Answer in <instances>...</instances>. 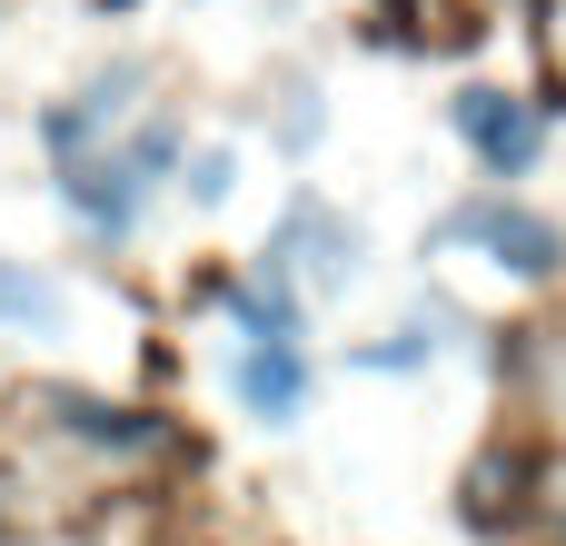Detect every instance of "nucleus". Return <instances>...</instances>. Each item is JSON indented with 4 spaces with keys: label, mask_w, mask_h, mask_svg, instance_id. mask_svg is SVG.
<instances>
[{
    "label": "nucleus",
    "mask_w": 566,
    "mask_h": 546,
    "mask_svg": "<svg viewBox=\"0 0 566 546\" xmlns=\"http://www.w3.org/2000/svg\"><path fill=\"white\" fill-rule=\"evenodd\" d=\"M537 348H527V368H537V388H547V408H566V328H527Z\"/></svg>",
    "instance_id": "8"
},
{
    "label": "nucleus",
    "mask_w": 566,
    "mask_h": 546,
    "mask_svg": "<svg viewBox=\"0 0 566 546\" xmlns=\"http://www.w3.org/2000/svg\"><path fill=\"white\" fill-rule=\"evenodd\" d=\"M70 199H80V219L129 229V199H139V189H129V169H119V159H80V169H70Z\"/></svg>",
    "instance_id": "6"
},
{
    "label": "nucleus",
    "mask_w": 566,
    "mask_h": 546,
    "mask_svg": "<svg viewBox=\"0 0 566 546\" xmlns=\"http://www.w3.org/2000/svg\"><path fill=\"white\" fill-rule=\"evenodd\" d=\"M517 537H527V546H566V458H527Z\"/></svg>",
    "instance_id": "5"
},
{
    "label": "nucleus",
    "mask_w": 566,
    "mask_h": 546,
    "mask_svg": "<svg viewBox=\"0 0 566 546\" xmlns=\"http://www.w3.org/2000/svg\"><path fill=\"white\" fill-rule=\"evenodd\" d=\"M50 418H60L80 448H109V458H149V448H169L139 408H99V398H50Z\"/></svg>",
    "instance_id": "3"
},
{
    "label": "nucleus",
    "mask_w": 566,
    "mask_h": 546,
    "mask_svg": "<svg viewBox=\"0 0 566 546\" xmlns=\"http://www.w3.org/2000/svg\"><path fill=\"white\" fill-rule=\"evenodd\" d=\"M517 487H527V458H478V468H468V517L497 527V507H507Z\"/></svg>",
    "instance_id": "7"
},
{
    "label": "nucleus",
    "mask_w": 566,
    "mask_h": 546,
    "mask_svg": "<svg viewBox=\"0 0 566 546\" xmlns=\"http://www.w3.org/2000/svg\"><path fill=\"white\" fill-rule=\"evenodd\" d=\"M239 398H249L259 418H298V398H308V368H298V348H289V338H259V348L239 358Z\"/></svg>",
    "instance_id": "4"
},
{
    "label": "nucleus",
    "mask_w": 566,
    "mask_h": 546,
    "mask_svg": "<svg viewBox=\"0 0 566 546\" xmlns=\"http://www.w3.org/2000/svg\"><path fill=\"white\" fill-rule=\"evenodd\" d=\"M458 119H468V139H478V159H488L497 179L537 159V119H527L517 99H497V90H468V99H458Z\"/></svg>",
    "instance_id": "2"
},
{
    "label": "nucleus",
    "mask_w": 566,
    "mask_h": 546,
    "mask_svg": "<svg viewBox=\"0 0 566 546\" xmlns=\"http://www.w3.org/2000/svg\"><path fill=\"white\" fill-rule=\"evenodd\" d=\"M0 318H60V298H50L40 279H20V269H0Z\"/></svg>",
    "instance_id": "9"
},
{
    "label": "nucleus",
    "mask_w": 566,
    "mask_h": 546,
    "mask_svg": "<svg viewBox=\"0 0 566 546\" xmlns=\"http://www.w3.org/2000/svg\"><path fill=\"white\" fill-rule=\"evenodd\" d=\"M458 229L488 239V249H497L507 269H527V279H557V269H566V239L547 229V219H527V209H468Z\"/></svg>",
    "instance_id": "1"
}]
</instances>
